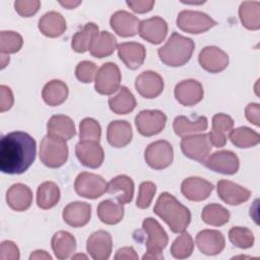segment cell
Here are the masks:
<instances>
[{
    "instance_id": "6da1fadb",
    "label": "cell",
    "mask_w": 260,
    "mask_h": 260,
    "mask_svg": "<svg viewBox=\"0 0 260 260\" xmlns=\"http://www.w3.org/2000/svg\"><path fill=\"white\" fill-rule=\"evenodd\" d=\"M36 153V140L28 133L10 132L0 141V170L9 175L22 174L32 165Z\"/></svg>"
},
{
    "instance_id": "7a4b0ae2",
    "label": "cell",
    "mask_w": 260,
    "mask_h": 260,
    "mask_svg": "<svg viewBox=\"0 0 260 260\" xmlns=\"http://www.w3.org/2000/svg\"><path fill=\"white\" fill-rule=\"evenodd\" d=\"M153 212L176 234L184 232L191 221L190 210L168 192H162L158 196Z\"/></svg>"
},
{
    "instance_id": "3957f363",
    "label": "cell",
    "mask_w": 260,
    "mask_h": 260,
    "mask_svg": "<svg viewBox=\"0 0 260 260\" xmlns=\"http://www.w3.org/2000/svg\"><path fill=\"white\" fill-rule=\"evenodd\" d=\"M195 44L192 39L178 32H173L167 43L157 51L162 63L172 67H179L186 64L192 57Z\"/></svg>"
},
{
    "instance_id": "277c9868",
    "label": "cell",
    "mask_w": 260,
    "mask_h": 260,
    "mask_svg": "<svg viewBox=\"0 0 260 260\" xmlns=\"http://www.w3.org/2000/svg\"><path fill=\"white\" fill-rule=\"evenodd\" d=\"M142 230L147 236L145 242L147 252L142 256V259H164V255L161 254V252L167 247L169 242V237L164 228L156 219L152 217H147L142 222Z\"/></svg>"
},
{
    "instance_id": "5b68a950",
    "label": "cell",
    "mask_w": 260,
    "mask_h": 260,
    "mask_svg": "<svg viewBox=\"0 0 260 260\" xmlns=\"http://www.w3.org/2000/svg\"><path fill=\"white\" fill-rule=\"evenodd\" d=\"M40 159L51 169L62 167L68 159V146L65 140L46 135L41 141Z\"/></svg>"
},
{
    "instance_id": "8992f818",
    "label": "cell",
    "mask_w": 260,
    "mask_h": 260,
    "mask_svg": "<svg viewBox=\"0 0 260 260\" xmlns=\"http://www.w3.org/2000/svg\"><path fill=\"white\" fill-rule=\"evenodd\" d=\"M216 24L217 22L214 19L201 11L183 10L177 17L178 27L188 34H202Z\"/></svg>"
},
{
    "instance_id": "52a82bcc",
    "label": "cell",
    "mask_w": 260,
    "mask_h": 260,
    "mask_svg": "<svg viewBox=\"0 0 260 260\" xmlns=\"http://www.w3.org/2000/svg\"><path fill=\"white\" fill-rule=\"evenodd\" d=\"M121 72L117 64L113 62L104 63L96 72L94 78V89L100 94L109 95L120 88Z\"/></svg>"
},
{
    "instance_id": "ba28073f",
    "label": "cell",
    "mask_w": 260,
    "mask_h": 260,
    "mask_svg": "<svg viewBox=\"0 0 260 260\" xmlns=\"http://www.w3.org/2000/svg\"><path fill=\"white\" fill-rule=\"evenodd\" d=\"M108 183L105 179L99 175L82 172L80 173L74 182L75 192L87 199H96L107 192Z\"/></svg>"
},
{
    "instance_id": "9c48e42d",
    "label": "cell",
    "mask_w": 260,
    "mask_h": 260,
    "mask_svg": "<svg viewBox=\"0 0 260 260\" xmlns=\"http://www.w3.org/2000/svg\"><path fill=\"white\" fill-rule=\"evenodd\" d=\"M174 158L173 146L167 140L150 143L144 151L146 164L153 170H162L171 166Z\"/></svg>"
},
{
    "instance_id": "30bf717a",
    "label": "cell",
    "mask_w": 260,
    "mask_h": 260,
    "mask_svg": "<svg viewBox=\"0 0 260 260\" xmlns=\"http://www.w3.org/2000/svg\"><path fill=\"white\" fill-rule=\"evenodd\" d=\"M167 123V116L159 110H144L135 117L137 131L146 137L156 135L162 131Z\"/></svg>"
},
{
    "instance_id": "8fae6325",
    "label": "cell",
    "mask_w": 260,
    "mask_h": 260,
    "mask_svg": "<svg viewBox=\"0 0 260 260\" xmlns=\"http://www.w3.org/2000/svg\"><path fill=\"white\" fill-rule=\"evenodd\" d=\"M211 143L208 138V134H193L184 136L181 140L182 152L189 158L203 162L210 150Z\"/></svg>"
},
{
    "instance_id": "7c38bea8",
    "label": "cell",
    "mask_w": 260,
    "mask_h": 260,
    "mask_svg": "<svg viewBox=\"0 0 260 260\" xmlns=\"http://www.w3.org/2000/svg\"><path fill=\"white\" fill-rule=\"evenodd\" d=\"M209 170L223 175H234L239 171V157L230 150L213 152L202 162Z\"/></svg>"
},
{
    "instance_id": "4fadbf2b",
    "label": "cell",
    "mask_w": 260,
    "mask_h": 260,
    "mask_svg": "<svg viewBox=\"0 0 260 260\" xmlns=\"http://www.w3.org/2000/svg\"><path fill=\"white\" fill-rule=\"evenodd\" d=\"M198 61L200 66L210 73L223 71L230 62L228 54L215 46H207L203 48L199 53Z\"/></svg>"
},
{
    "instance_id": "5bb4252c",
    "label": "cell",
    "mask_w": 260,
    "mask_h": 260,
    "mask_svg": "<svg viewBox=\"0 0 260 260\" xmlns=\"http://www.w3.org/2000/svg\"><path fill=\"white\" fill-rule=\"evenodd\" d=\"M75 154L81 165L90 169L100 168L105 158L104 149L96 141H79L75 146Z\"/></svg>"
},
{
    "instance_id": "9a60e30c",
    "label": "cell",
    "mask_w": 260,
    "mask_h": 260,
    "mask_svg": "<svg viewBox=\"0 0 260 260\" xmlns=\"http://www.w3.org/2000/svg\"><path fill=\"white\" fill-rule=\"evenodd\" d=\"M174 93L179 104L185 107L195 106L202 101L204 95L202 84L195 79H186L179 82Z\"/></svg>"
},
{
    "instance_id": "2e32d148",
    "label": "cell",
    "mask_w": 260,
    "mask_h": 260,
    "mask_svg": "<svg viewBox=\"0 0 260 260\" xmlns=\"http://www.w3.org/2000/svg\"><path fill=\"white\" fill-rule=\"evenodd\" d=\"M135 88L141 96L154 99L164 90V79L154 71H143L135 79Z\"/></svg>"
},
{
    "instance_id": "e0dca14e",
    "label": "cell",
    "mask_w": 260,
    "mask_h": 260,
    "mask_svg": "<svg viewBox=\"0 0 260 260\" xmlns=\"http://www.w3.org/2000/svg\"><path fill=\"white\" fill-rule=\"evenodd\" d=\"M113 248L111 235L106 231L92 233L86 241V251L94 260H107Z\"/></svg>"
},
{
    "instance_id": "ac0fdd59",
    "label": "cell",
    "mask_w": 260,
    "mask_h": 260,
    "mask_svg": "<svg viewBox=\"0 0 260 260\" xmlns=\"http://www.w3.org/2000/svg\"><path fill=\"white\" fill-rule=\"evenodd\" d=\"M138 32L140 37L148 43L158 45L167 37L168 23L159 16H152L140 21Z\"/></svg>"
},
{
    "instance_id": "d6986e66",
    "label": "cell",
    "mask_w": 260,
    "mask_h": 260,
    "mask_svg": "<svg viewBox=\"0 0 260 260\" xmlns=\"http://www.w3.org/2000/svg\"><path fill=\"white\" fill-rule=\"evenodd\" d=\"M217 195L229 205H240L251 196V191L229 180H220L217 182Z\"/></svg>"
},
{
    "instance_id": "ffe728a7",
    "label": "cell",
    "mask_w": 260,
    "mask_h": 260,
    "mask_svg": "<svg viewBox=\"0 0 260 260\" xmlns=\"http://www.w3.org/2000/svg\"><path fill=\"white\" fill-rule=\"evenodd\" d=\"M112 29L120 37L129 38L135 36L139 31V19L125 10H119L112 14L110 18Z\"/></svg>"
},
{
    "instance_id": "44dd1931",
    "label": "cell",
    "mask_w": 260,
    "mask_h": 260,
    "mask_svg": "<svg viewBox=\"0 0 260 260\" xmlns=\"http://www.w3.org/2000/svg\"><path fill=\"white\" fill-rule=\"evenodd\" d=\"M118 56L121 61L131 70L139 68L146 57L145 47L136 42H125L117 46Z\"/></svg>"
},
{
    "instance_id": "7402d4cb",
    "label": "cell",
    "mask_w": 260,
    "mask_h": 260,
    "mask_svg": "<svg viewBox=\"0 0 260 260\" xmlns=\"http://www.w3.org/2000/svg\"><path fill=\"white\" fill-rule=\"evenodd\" d=\"M196 245L199 251L205 255L219 254L225 246L224 236L216 230H203L196 236Z\"/></svg>"
},
{
    "instance_id": "603a6c76",
    "label": "cell",
    "mask_w": 260,
    "mask_h": 260,
    "mask_svg": "<svg viewBox=\"0 0 260 260\" xmlns=\"http://www.w3.org/2000/svg\"><path fill=\"white\" fill-rule=\"evenodd\" d=\"M213 185L199 177H189L181 184V192L190 201H203L209 197Z\"/></svg>"
},
{
    "instance_id": "cb8c5ba5",
    "label": "cell",
    "mask_w": 260,
    "mask_h": 260,
    "mask_svg": "<svg viewBox=\"0 0 260 260\" xmlns=\"http://www.w3.org/2000/svg\"><path fill=\"white\" fill-rule=\"evenodd\" d=\"M62 216L64 221L70 226H83L90 220L91 206L86 202H71L63 209Z\"/></svg>"
},
{
    "instance_id": "d4e9b609",
    "label": "cell",
    "mask_w": 260,
    "mask_h": 260,
    "mask_svg": "<svg viewBox=\"0 0 260 260\" xmlns=\"http://www.w3.org/2000/svg\"><path fill=\"white\" fill-rule=\"evenodd\" d=\"M6 202L15 211H25L32 203V192L24 184H13L6 192Z\"/></svg>"
},
{
    "instance_id": "484cf974",
    "label": "cell",
    "mask_w": 260,
    "mask_h": 260,
    "mask_svg": "<svg viewBox=\"0 0 260 260\" xmlns=\"http://www.w3.org/2000/svg\"><path fill=\"white\" fill-rule=\"evenodd\" d=\"M234 127V120L226 114H215L212 117V130L208 133V138L212 146L222 147L226 143V133Z\"/></svg>"
},
{
    "instance_id": "4316f807",
    "label": "cell",
    "mask_w": 260,
    "mask_h": 260,
    "mask_svg": "<svg viewBox=\"0 0 260 260\" xmlns=\"http://www.w3.org/2000/svg\"><path fill=\"white\" fill-rule=\"evenodd\" d=\"M132 128L125 120H116L109 124L107 129V139L110 145L116 148L124 147L132 140Z\"/></svg>"
},
{
    "instance_id": "83f0119b",
    "label": "cell",
    "mask_w": 260,
    "mask_h": 260,
    "mask_svg": "<svg viewBox=\"0 0 260 260\" xmlns=\"http://www.w3.org/2000/svg\"><path fill=\"white\" fill-rule=\"evenodd\" d=\"M107 192L115 195L119 203H129L132 201L134 195V182L126 175H119L108 183Z\"/></svg>"
},
{
    "instance_id": "f1b7e54d",
    "label": "cell",
    "mask_w": 260,
    "mask_h": 260,
    "mask_svg": "<svg viewBox=\"0 0 260 260\" xmlns=\"http://www.w3.org/2000/svg\"><path fill=\"white\" fill-rule=\"evenodd\" d=\"M48 135L62 140H69L75 134V126L71 118L65 115H54L47 123Z\"/></svg>"
},
{
    "instance_id": "f546056e",
    "label": "cell",
    "mask_w": 260,
    "mask_h": 260,
    "mask_svg": "<svg viewBox=\"0 0 260 260\" xmlns=\"http://www.w3.org/2000/svg\"><path fill=\"white\" fill-rule=\"evenodd\" d=\"M38 26L44 36L48 38H58L66 30V20L61 13L49 11L40 18Z\"/></svg>"
},
{
    "instance_id": "4dcf8cb0",
    "label": "cell",
    "mask_w": 260,
    "mask_h": 260,
    "mask_svg": "<svg viewBox=\"0 0 260 260\" xmlns=\"http://www.w3.org/2000/svg\"><path fill=\"white\" fill-rule=\"evenodd\" d=\"M51 247L56 258L60 260L68 259L75 252L76 240L70 233L59 231L52 237Z\"/></svg>"
},
{
    "instance_id": "1f68e13d",
    "label": "cell",
    "mask_w": 260,
    "mask_h": 260,
    "mask_svg": "<svg viewBox=\"0 0 260 260\" xmlns=\"http://www.w3.org/2000/svg\"><path fill=\"white\" fill-rule=\"evenodd\" d=\"M68 93V86L65 82L53 79L45 84L42 90V98L47 105L56 107L60 106L67 100Z\"/></svg>"
},
{
    "instance_id": "d6a6232c",
    "label": "cell",
    "mask_w": 260,
    "mask_h": 260,
    "mask_svg": "<svg viewBox=\"0 0 260 260\" xmlns=\"http://www.w3.org/2000/svg\"><path fill=\"white\" fill-rule=\"evenodd\" d=\"M207 127H208V121H207V118L204 116H200L194 121L188 119L185 116H178L175 118L173 123V128L175 133L181 137L202 132L206 130Z\"/></svg>"
},
{
    "instance_id": "836d02e7",
    "label": "cell",
    "mask_w": 260,
    "mask_h": 260,
    "mask_svg": "<svg viewBox=\"0 0 260 260\" xmlns=\"http://www.w3.org/2000/svg\"><path fill=\"white\" fill-rule=\"evenodd\" d=\"M108 104L111 111L115 114L126 115L135 109L136 100L126 86H121L118 93L109 99Z\"/></svg>"
},
{
    "instance_id": "e575fe53",
    "label": "cell",
    "mask_w": 260,
    "mask_h": 260,
    "mask_svg": "<svg viewBox=\"0 0 260 260\" xmlns=\"http://www.w3.org/2000/svg\"><path fill=\"white\" fill-rule=\"evenodd\" d=\"M117 40L111 32L103 30L93 40L89 53L92 57L95 58H105L111 56L114 51L117 49Z\"/></svg>"
},
{
    "instance_id": "d590c367",
    "label": "cell",
    "mask_w": 260,
    "mask_h": 260,
    "mask_svg": "<svg viewBox=\"0 0 260 260\" xmlns=\"http://www.w3.org/2000/svg\"><path fill=\"white\" fill-rule=\"evenodd\" d=\"M60 189L54 182L42 183L37 190V204L41 209H50L57 205L60 200Z\"/></svg>"
},
{
    "instance_id": "8d00e7d4",
    "label": "cell",
    "mask_w": 260,
    "mask_h": 260,
    "mask_svg": "<svg viewBox=\"0 0 260 260\" xmlns=\"http://www.w3.org/2000/svg\"><path fill=\"white\" fill-rule=\"evenodd\" d=\"M239 16L243 26L247 29L257 30L260 28V2L244 1L239 7Z\"/></svg>"
},
{
    "instance_id": "74e56055",
    "label": "cell",
    "mask_w": 260,
    "mask_h": 260,
    "mask_svg": "<svg viewBox=\"0 0 260 260\" xmlns=\"http://www.w3.org/2000/svg\"><path fill=\"white\" fill-rule=\"evenodd\" d=\"M99 35V26L93 22L86 23L80 30L76 31L71 41L73 51L77 53H84L90 49V46Z\"/></svg>"
},
{
    "instance_id": "f35d334b",
    "label": "cell",
    "mask_w": 260,
    "mask_h": 260,
    "mask_svg": "<svg viewBox=\"0 0 260 260\" xmlns=\"http://www.w3.org/2000/svg\"><path fill=\"white\" fill-rule=\"evenodd\" d=\"M96 213L102 222L113 225L123 219L124 207L119 202L117 203L111 199H107L99 204Z\"/></svg>"
},
{
    "instance_id": "ab89813d",
    "label": "cell",
    "mask_w": 260,
    "mask_h": 260,
    "mask_svg": "<svg viewBox=\"0 0 260 260\" xmlns=\"http://www.w3.org/2000/svg\"><path fill=\"white\" fill-rule=\"evenodd\" d=\"M229 138L234 145L239 148H249L257 145L260 142V135L249 127H238L232 129Z\"/></svg>"
},
{
    "instance_id": "60d3db41",
    "label": "cell",
    "mask_w": 260,
    "mask_h": 260,
    "mask_svg": "<svg viewBox=\"0 0 260 260\" xmlns=\"http://www.w3.org/2000/svg\"><path fill=\"white\" fill-rule=\"evenodd\" d=\"M202 220L213 226H221L229 222L230 212L229 210L220 204L210 203L204 206L201 212Z\"/></svg>"
},
{
    "instance_id": "b9f144b4",
    "label": "cell",
    "mask_w": 260,
    "mask_h": 260,
    "mask_svg": "<svg viewBox=\"0 0 260 260\" xmlns=\"http://www.w3.org/2000/svg\"><path fill=\"white\" fill-rule=\"evenodd\" d=\"M194 249V243L191 235L185 231L179 235L171 246V254L174 258L185 259L191 256Z\"/></svg>"
},
{
    "instance_id": "7bdbcfd3",
    "label": "cell",
    "mask_w": 260,
    "mask_h": 260,
    "mask_svg": "<svg viewBox=\"0 0 260 260\" xmlns=\"http://www.w3.org/2000/svg\"><path fill=\"white\" fill-rule=\"evenodd\" d=\"M23 44L22 37L12 30H2L0 32V52L1 54H13L18 52Z\"/></svg>"
},
{
    "instance_id": "ee69618b",
    "label": "cell",
    "mask_w": 260,
    "mask_h": 260,
    "mask_svg": "<svg viewBox=\"0 0 260 260\" xmlns=\"http://www.w3.org/2000/svg\"><path fill=\"white\" fill-rule=\"evenodd\" d=\"M229 239L234 246L240 249L251 248L255 241L252 231L243 226H233L229 232Z\"/></svg>"
},
{
    "instance_id": "f6af8a7d",
    "label": "cell",
    "mask_w": 260,
    "mask_h": 260,
    "mask_svg": "<svg viewBox=\"0 0 260 260\" xmlns=\"http://www.w3.org/2000/svg\"><path fill=\"white\" fill-rule=\"evenodd\" d=\"M102 135V128L99 122L92 118H84L79 124L80 141L99 142Z\"/></svg>"
},
{
    "instance_id": "bcb514c9",
    "label": "cell",
    "mask_w": 260,
    "mask_h": 260,
    "mask_svg": "<svg viewBox=\"0 0 260 260\" xmlns=\"http://www.w3.org/2000/svg\"><path fill=\"white\" fill-rule=\"evenodd\" d=\"M155 192H156V186L154 183L150 181L142 182L139 186L138 196L136 199V206L140 209L147 208L150 205Z\"/></svg>"
},
{
    "instance_id": "7dc6e473",
    "label": "cell",
    "mask_w": 260,
    "mask_h": 260,
    "mask_svg": "<svg viewBox=\"0 0 260 260\" xmlns=\"http://www.w3.org/2000/svg\"><path fill=\"white\" fill-rule=\"evenodd\" d=\"M98 72V67L93 62L81 61L77 64L75 68L76 78L83 83H89L95 78Z\"/></svg>"
},
{
    "instance_id": "c3c4849f",
    "label": "cell",
    "mask_w": 260,
    "mask_h": 260,
    "mask_svg": "<svg viewBox=\"0 0 260 260\" xmlns=\"http://www.w3.org/2000/svg\"><path fill=\"white\" fill-rule=\"evenodd\" d=\"M41 7L39 0H16L14 2L15 11L22 17H29L36 14Z\"/></svg>"
},
{
    "instance_id": "681fc988",
    "label": "cell",
    "mask_w": 260,
    "mask_h": 260,
    "mask_svg": "<svg viewBox=\"0 0 260 260\" xmlns=\"http://www.w3.org/2000/svg\"><path fill=\"white\" fill-rule=\"evenodd\" d=\"M20 258L18 247L11 241H3L0 245L1 260H18Z\"/></svg>"
},
{
    "instance_id": "f907efd6",
    "label": "cell",
    "mask_w": 260,
    "mask_h": 260,
    "mask_svg": "<svg viewBox=\"0 0 260 260\" xmlns=\"http://www.w3.org/2000/svg\"><path fill=\"white\" fill-rule=\"evenodd\" d=\"M13 93L6 85H0V112L8 111L13 106Z\"/></svg>"
},
{
    "instance_id": "816d5d0a",
    "label": "cell",
    "mask_w": 260,
    "mask_h": 260,
    "mask_svg": "<svg viewBox=\"0 0 260 260\" xmlns=\"http://www.w3.org/2000/svg\"><path fill=\"white\" fill-rule=\"evenodd\" d=\"M126 4L136 13H146L149 12L153 5V0H136V1H126Z\"/></svg>"
},
{
    "instance_id": "f5cc1de1",
    "label": "cell",
    "mask_w": 260,
    "mask_h": 260,
    "mask_svg": "<svg viewBox=\"0 0 260 260\" xmlns=\"http://www.w3.org/2000/svg\"><path fill=\"white\" fill-rule=\"evenodd\" d=\"M259 114H260V106L257 103H251L245 109V116L247 120L256 126L260 125Z\"/></svg>"
},
{
    "instance_id": "db71d44e",
    "label": "cell",
    "mask_w": 260,
    "mask_h": 260,
    "mask_svg": "<svg viewBox=\"0 0 260 260\" xmlns=\"http://www.w3.org/2000/svg\"><path fill=\"white\" fill-rule=\"evenodd\" d=\"M115 260H137L138 255L132 247L120 248L114 257Z\"/></svg>"
},
{
    "instance_id": "11a10c76",
    "label": "cell",
    "mask_w": 260,
    "mask_h": 260,
    "mask_svg": "<svg viewBox=\"0 0 260 260\" xmlns=\"http://www.w3.org/2000/svg\"><path fill=\"white\" fill-rule=\"evenodd\" d=\"M30 260L37 259V260H52V257L50 254H48L46 251L44 250H36L34 251L30 256H29Z\"/></svg>"
},
{
    "instance_id": "9f6ffc18",
    "label": "cell",
    "mask_w": 260,
    "mask_h": 260,
    "mask_svg": "<svg viewBox=\"0 0 260 260\" xmlns=\"http://www.w3.org/2000/svg\"><path fill=\"white\" fill-rule=\"evenodd\" d=\"M59 4L62 5L63 7L67 9H73L77 7L79 4H81V1H71V0H66V1H59Z\"/></svg>"
},
{
    "instance_id": "6f0895ef",
    "label": "cell",
    "mask_w": 260,
    "mask_h": 260,
    "mask_svg": "<svg viewBox=\"0 0 260 260\" xmlns=\"http://www.w3.org/2000/svg\"><path fill=\"white\" fill-rule=\"evenodd\" d=\"M9 63V56L6 54H1V69H3Z\"/></svg>"
},
{
    "instance_id": "680465c9",
    "label": "cell",
    "mask_w": 260,
    "mask_h": 260,
    "mask_svg": "<svg viewBox=\"0 0 260 260\" xmlns=\"http://www.w3.org/2000/svg\"><path fill=\"white\" fill-rule=\"evenodd\" d=\"M76 258H84V259H86L87 257H86L85 255H82V254H78V255H76V256H73V257H72V259H76Z\"/></svg>"
}]
</instances>
